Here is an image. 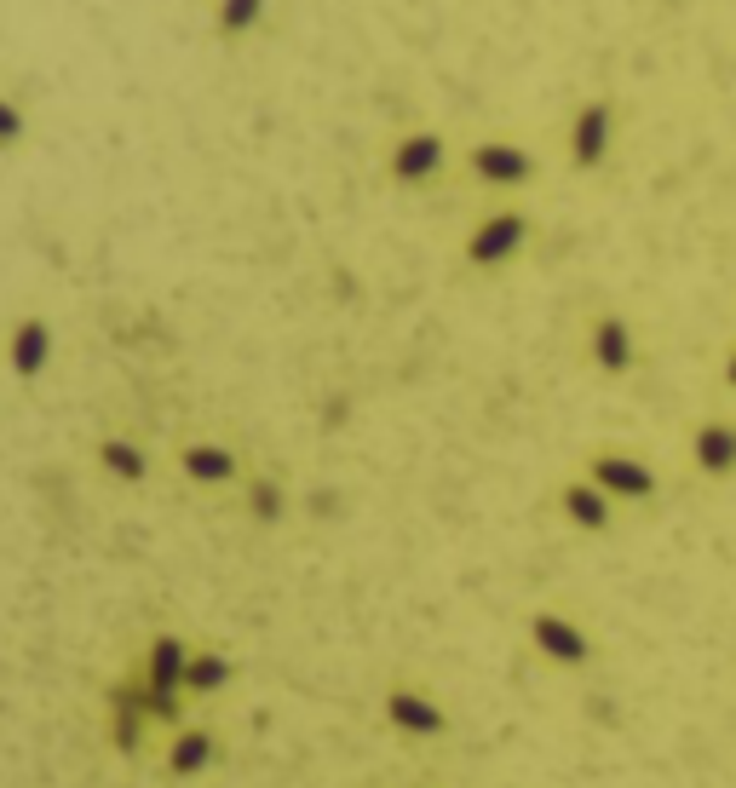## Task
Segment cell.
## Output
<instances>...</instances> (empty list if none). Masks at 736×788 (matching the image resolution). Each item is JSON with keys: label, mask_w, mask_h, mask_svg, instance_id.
Returning <instances> with one entry per match:
<instances>
[{"label": "cell", "mask_w": 736, "mask_h": 788, "mask_svg": "<svg viewBox=\"0 0 736 788\" xmlns=\"http://www.w3.org/2000/svg\"><path fill=\"white\" fill-rule=\"evenodd\" d=\"M529 639H535V650L547 656L552 668H581V662L593 656V639H587L570 616H552V610H541V616L529 622Z\"/></svg>", "instance_id": "6da1fadb"}, {"label": "cell", "mask_w": 736, "mask_h": 788, "mask_svg": "<svg viewBox=\"0 0 736 788\" xmlns=\"http://www.w3.org/2000/svg\"><path fill=\"white\" fill-rule=\"evenodd\" d=\"M386 719L391 731H403V737H443L449 731V714L437 708L426 691H409V685H397V691H386Z\"/></svg>", "instance_id": "7a4b0ae2"}, {"label": "cell", "mask_w": 736, "mask_h": 788, "mask_svg": "<svg viewBox=\"0 0 736 788\" xmlns=\"http://www.w3.org/2000/svg\"><path fill=\"white\" fill-rule=\"evenodd\" d=\"M593 484L604 495H621V501H644L656 478H650V466L633 461V455H593Z\"/></svg>", "instance_id": "3957f363"}, {"label": "cell", "mask_w": 736, "mask_h": 788, "mask_svg": "<svg viewBox=\"0 0 736 788\" xmlns=\"http://www.w3.org/2000/svg\"><path fill=\"white\" fill-rule=\"evenodd\" d=\"M593 363L604 374H627L633 369V334L621 317H598L593 323Z\"/></svg>", "instance_id": "277c9868"}, {"label": "cell", "mask_w": 736, "mask_h": 788, "mask_svg": "<svg viewBox=\"0 0 736 788\" xmlns=\"http://www.w3.org/2000/svg\"><path fill=\"white\" fill-rule=\"evenodd\" d=\"M690 455H696V466L713 472V478H719V472H736V426H719V420L702 426V432L690 438Z\"/></svg>", "instance_id": "5b68a950"}, {"label": "cell", "mask_w": 736, "mask_h": 788, "mask_svg": "<svg viewBox=\"0 0 736 788\" xmlns=\"http://www.w3.org/2000/svg\"><path fill=\"white\" fill-rule=\"evenodd\" d=\"M558 507H564V518H570L575 530H604V524H610V501H604L598 484H564Z\"/></svg>", "instance_id": "8992f818"}, {"label": "cell", "mask_w": 736, "mask_h": 788, "mask_svg": "<svg viewBox=\"0 0 736 788\" xmlns=\"http://www.w3.org/2000/svg\"><path fill=\"white\" fill-rule=\"evenodd\" d=\"M518 242H524V225H518V219H489V225L472 236V259H478V265H495V259H506Z\"/></svg>", "instance_id": "52a82bcc"}, {"label": "cell", "mask_w": 736, "mask_h": 788, "mask_svg": "<svg viewBox=\"0 0 736 788\" xmlns=\"http://www.w3.org/2000/svg\"><path fill=\"white\" fill-rule=\"evenodd\" d=\"M213 754H219V742L207 737V731H179V742H173L167 765H173L179 777H196V771H207V765H213Z\"/></svg>", "instance_id": "ba28073f"}, {"label": "cell", "mask_w": 736, "mask_h": 788, "mask_svg": "<svg viewBox=\"0 0 736 788\" xmlns=\"http://www.w3.org/2000/svg\"><path fill=\"white\" fill-rule=\"evenodd\" d=\"M184 472L190 478H202V484H225L236 461H230L225 449H213V443H196V449H184Z\"/></svg>", "instance_id": "9c48e42d"}, {"label": "cell", "mask_w": 736, "mask_h": 788, "mask_svg": "<svg viewBox=\"0 0 736 788\" xmlns=\"http://www.w3.org/2000/svg\"><path fill=\"white\" fill-rule=\"evenodd\" d=\"M219 685H230L225 656H190L184 662V691H219Z\"/></svg>", "instance_id": "30bf717a"}, {"label": "cell", "mask_w": 736, "mask_h": 788, "mask_svg": "<svg viewBox=\"0 0 736 788\" xmlns=\"http://www.w3.org/2000/svg\"><path fill=\"white\" fill-rule=\"evenodd\" d=\"M41 363H46V328H41V323L18 328V369H23V374H35Z\"/></svg>", "instance_id": "8fae6325"}, {"label": "cell", "mask_w": 736, "mask_h": 788, "mask_svg": "<svg viewBox=\"0 0 736 788\" xmlns=\"http://www.w3.org/2000/svg\"><path fill=\"white\" fill-rule=\"evenodd\" d=\"M104 461L121 478H144V455H133V443H104Z\"/></svg>", "instance_id": "7c38bea8"}, {"label": "cell", "mask_w": 736, "mask_h": 788, "mask_svg": "<svg viewBox=\"0 0 736 788\" xmlns=\"http://www.w3.org/2000/svg\"><path fill=\"white\" fill-rule=\"evenodd\" d=\"M253 512H259V518H276V512H282V495H276L271 484H259L253 489Z\"/></svg>", "instance_id": "4fadbf2b"}, {"label": "cell", "mask_w": 736, "mask_h": 788, "mask_svg": "<svg viewBox=\"0 0 736 788\" xmlns=\"http://www.w3.org/2000/svg\"><path fill=\"white\" fill-rule=\"evenodd\" d=\"M12 133H18V116H12V110L0 104V139H12Z\"/></svg>", "instance_id": "5bb4252c"}, {"label": "cell", "mask_w": 736, "mask_h": 788, "mask_svg": "<svg viewBox=\"0 0 736 788\" xmlns=\"http://www.w3.org/2000/svg\"><path fill=\"white\" fill-rule=\"evenodd\" d=\"M725 374H731V386H736V357H731V369H725Z\"/></svg>", "instance_id": "9a60e30c"}]
</instances>
